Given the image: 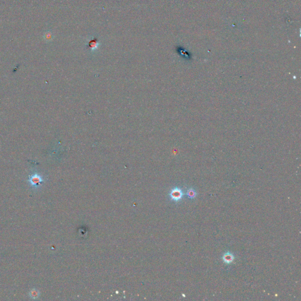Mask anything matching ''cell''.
<instances>
[{"mask_svg":"<svg viewBox=\"0 0 301 301\" xmlns=\"http://www.w3.org/2000/svg\"><path fill=\"white\" fill-rule=\"evenodd\" d=\"M183 190L178 187L173 188L169 193V197L171 199L175 202L180 201L183 197Z\"/></svg>","mask_w":301,"mask_h":301,"instance_id":"obj_1","label":"cell"},{"mask_svg":"<svg viewBox=\"0 0 301 301\" xmlns=\"http://www.w3.org/2000/svg\"><path fill=\"white\" fill-rule=\"evenodd\" d=\"M100 45V43H99L98 39L96 38H93L88 42L87 46L88 47L91 49V51H94L98 48Z\"/></svg>","mask_w":301,"mask_h":301,"instance_id":"obj_2","label":"cell"},{"mask_svg":"<svg viewBox=\"0 0 301 301\" xmlns=\"http://www.w3.org/2000/svg\"><path fill=\"white\" fill-rule=\"evenodd\" d=\"M234 259V256L232 254H231L230 252H228L225 254H223L222 256V260L224 262V263L227 264H230L231 263Z\"/></svg>","mask_w":301,"mask_h":301,"instance_id":"obj_3","label":"cell"},{"mask_svg":"<svg viewBox=\"0 0 301 301\" xmlns=\"http://www.w3.org/2000/svg\"><path fill=\"white\" fill-rule=\"evenodd\" d=\"M187 196L190 199H194L197 196V192L194 188H190L187 191Z\"/></svg>","mask_w":301,"mask_h":301,"instance_id":"obj_4","label":"cell"}]
</instances>
